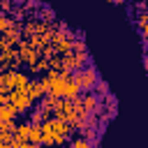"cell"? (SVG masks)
I'll use <instances>...</instances> for the list:
<instances>
[{
  "mask_svg": "<svg viewBox=\"0 0 148 148\" xmlns=\"http://www.w3.org/2000/svg\"><path fill=\"white\" fill-rule=\"evenodd\" d=\"M136 25H139V30H141V35H143V39H148V12L139 16V21H136Z\"/></svg>",
  "mask_w": 148,
  "mask_h": 148,
  "instance_id": "obj_10",
  "label": "cell"
},
{
  "mask_svg": "<svg viewBox=\"0 0 148 148\" xmlns=\"http://www.w3.org/2000/svg\"><path fill=\"white\" fill-rule=\"evenodd\" d=\"M18 111L14 109V104L12 102H2L0 104V120H9V118H14Z\"/></svg>",
  "mask_w": 148,
  "mask_h": 148,
  "instance_id": "obj_8",
  "label": "cell"
},
{
  "mask_svg": "<svg viewBox=\"0 0 148 148\" xmlns=\"http://www.w3.org/2000/svg\"><path fill=\"white\" fill-rule=\"evenodd\" d=\"M21 58H23V60H28V62H30V60L35 58V51H32V44H23V46H21Z\"/></svg>",
  "mask_w": 148,
  "mask_h": 148,
  "instance_id": "obj_11",
  "label": "cell"
},
{
  "mask_svg": "<svg viewBox=\"0 0 148 148\" xmlns=\"http://www.w3.org/2000/svg\"><path fill=\"white\" fill-rule=\"evenodd\" d=\"M79 92H81L79 83L74 81V76H69V79H67V86H65V92H62V97H67V99H74V97H79Z\"/></svg>",
  "mask_w": 148,
  "mask_h": 148,
  "instance_id": "obj_7",
  "label": "cell"
},
{
  "mask_svg": "<svg viewBox=\"0 0 148 148\" xmlns=\"http://www.w3.org/2000/svg\"><path fill=\"white\" fill-rule=\"evenodd\" d=\"M9 102L14 104V109H16L18 113H23V111L30 109L32 97L28 95V90H25V86H23V88H14V92H9Z\"/></svg>",
  "mask_w": 148,
  "mask_h": 148,
  "instance_id": "obj_3",
  "label": "cell"
},
{
  "mask_svg": "<svg viewBox=\"0 0 148 148\" xmlns=\"http://www.w3.org/2000/svg\"><path fill=\"white\" fill-rule=\"evenodd\" d=\"M99 79V74H97V69H95V65H83V67H79V69H74V81L79 83V88L81 90H92V86H95V81Z\"/></svg>",
  "mask_w": 148,
  "mask_h": 148,
  "instance_id": "obj_1",
  "label": "cell"
},
{
  "mask_svg": "<svg viewBox=\"0 0 148 148\" xmlns=\"http://www.w3.org/2000/svg\"><path fill=\"white\" fill-rule=\"evenodd\" d=\"M72 148H90V143L86 139H74L72 141Z\"/></svg>",
  "mask_w": 148,
  "mask_h": 148,
  "instance_id": "obj_15",
  "label": "cell"
},
{
  "mask_svg": "<svg viewBox=\"0 0 148 148\" xmlns=\"http://www.w3.org/2000/svg\"><path fill=\"white\" fill-rule=\"evenodd\" d=\"M83 65H88V51H72V53L67 51L62 58V69H67V72H74Z\"/></svg>",
  "mask_w": 148,
  "mask_h": 148,
  "instance_id": "obj_2",
  "label": "cell"
},
{
  "mask_svg": "<svg viewBox=\"0 0 148 148\" xmlns=\"http://www.w3.org/2000/svg\"><path fill=\"white\" fill-rule=\"evenodd\" d=\"M92 92H97L99 97L109 95V83H106L104 79H97V81H95V86H92Z\"/></svg>",
  "mask_w": 148,
  "mask_h": 148,
  "instance_id": "obj_9",
  "label": "cell"
},
{
  "mask_svg": "<svg viewBox=\"0 0 148 148\" xmlns=\"http://www.w3.org/2000/svg\"><path fill=\"white\" fill-rule=\"evenodd\" d=\"M28 143H30V146H37V143H42V123H30Z\"/></svg>",
  "mask_w": 148,
  "mask_h": 148,
  "instance_id": "obj_6",
  "label": "cell"
},
{
  "mask_svg": "<svg viewBox=\"0 0 148 148\" xmlns=\"http://www.w3.org/2000/svg\"><path fill=\"white\" fill-rule=\"evenodd\" d=\"M62 141H65V136H62V134H58V132L53 130L51 120H44V123H42V143L53 146V143H62Z\"/></svg>",
  "mask_w": 148,
  "mask_h": 148,
  "instance_id": "obj_4",
  "label": "cell"
},
{
  "mask_svg": "<svg viewBox=\"0 0 148 148\" xmlns=\"http://www.w3.org/2000/svg\"><path fill=\"white\" fill-rule=\"evenodd\" d=\"M12 136H14V132L0 130V146H12Z\"/></svg>",
  "mask_w": 148,
  "mask_h": 148,
  "instance_id": "obj_13",
  "label": "cell"
},
{
  "mask_svg": "<svg viewBox=\"0 0 148 148\" xmlns=\"http://www.w3.org/2000/svg\"><path fill=\"white\" fill-rule=\"evenodd\" d=\"M109 2H113V5H123L125 0H109Z\"/></svg>",
  "mask_w": 148,
  "mask_h": 148,
  "instance_id": "obj_18",
  "label": "cell"
},
{
  "mask_svg": "<svg viewBox=\"0 0 148 148\" xmlns=\"http://www.w3.org/2000/svg\"><path fill=\"white\" fill-rule=\"evenodd\" d=\"M146 53H148V39H146Z\"/></svg>",
  "mask_w": 148,
  "mask_h": 148,
  "instance_id": "obj_19",
  "label": "cell"
},
{
  "mask_svg": "<svg viewBox=\"0 0 148 148\" xmlns=\"http://www.w3.org/2000/svg\"><path fill=\"white\" fill-rule=\"evenodd\" d=\"M12 9V0H0V12H9Z\"/></svg>",
  "mask_w": 148,
  "mask_h": 148,
  "instance_id": "obj_16",
  "label": "cell"
},
{
  "mask_svg": "<svg viewBox=\"0 0 148 148\" xmlns=\"http://www.w3.org/2000/svg\"><path fill=\"white\" fill-rule=\"evenodd\" d=\"M143 67H146V72H148V53L143 56Z\"/></svg>",
  "mask_w": 148,
  "mask_h": 148,
  "instance_id": "obj_17",
  "label": "cell"
},
{
  "mask_svg": "<svg viewBox=\"0 0 148 148\" xmlns=\"http://www.w3.org/2000/svg\"><path fill=\"white\" fill-rule=\"evenodd\" d=\"M42 18H44L46 23H49V21H53V18H56V14H53V9H49V7H44V9H42Z\"/></svg>",
  "mask_w": 148,
  "mask_h": 148,
  "instance_id": "obj_14",
  "label": "cell"
},
{
  "mask_svg": "<svg viewBox=\"0 0 148 148\" xmlns=\"http://www.w3.org/2000/svg\"><path fill=\"white\" fill-rule=\"evenodd\" d=\"M81 104H83V109H86L88 113H99V111H102V97H99L97 92H90V90H88V95L81 97Z\"/></svg>",
  "mask_w": 148,
  "mask_h": 148,
  "instance_id": "obj_5",
  "label": "cell"
},
{
  "mask_svg": "<svg viewBox=\"0 0 148 148\" xmlns=\"http://www.w3.org/2000/svg\"><path fill=\"white\" fill-rule=\"evenodd\" d=\"M12 23H14V21H12V18H9L5 12H0V35H2V32H5V30L12 25Z\"/></svg>",
  "mask_w": 148,
  "mask_h": 148,
  "instance_id": "obj_12",
  "label": "cell"
}]
</instances>
